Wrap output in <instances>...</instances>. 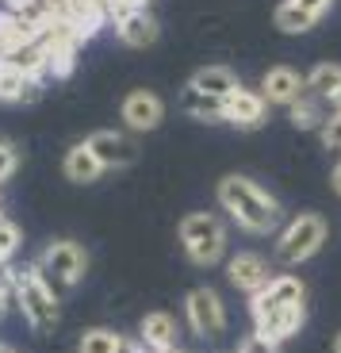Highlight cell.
<instances>
[{
	"instance_id": "4fadbf2b",
	"label": "cell",
	"mask_w": 341,
	"mask_h": 353,
	"mask_svg": "<svg viewBox=\"0 0 341 353\" xmlns=\"http://www.w3.org/2000/svg\"><path fill=\"white\" fill-rule=\"evenodd\" d=\"M303 92H307V77L299 70H291V65H272L261 77V97L269 100V104H288L291 108Z\"/></svg>"
},
{
	"instance_id": "e0dca14e",
	"label": "cell",
	"mask_w": 341,
	"mask_h": 353,
	"mask_svg": "<svg viewBox=\"0 0 341 353\" xmlns=\"http://www.w3.org/2000/svg\"><path fill=\"white\" fill-rule=\"evenodd\" d=\"M39 92H43V81L31 77V73L16 70V65L0 62V100H16V104H23V100H35Z\"/></svg>"
},
{
	"instance_id": "f1b7e54d",
	"label": "cell",
	"mask_w": 341,
	"mask_h": 353,
	"mask_svg": "<svg viewBox=\"0 0 341 353\" xmlns=\"http://www.w3.org/2000/svg\"><path fill=\"white\" fill-rule=\"evenodd\" d=\"M16 300V296H12V288H0V319L8 315V303Z\"/></svg>"
},
{
	"instance_id": "603a6c76",
	"label": "cell",
	"mask_w": 341,
	"mask_h": 353,
	"mask_svg": "<svg viewBox=\"0 0 341 353\" xmlns=\"http://www.w3.org/2000/svg\"><path fill=\"white\" fill-rule=\"evenodd\" d=\"M19 242H23V230H19L12 219H4V223H0V257L8 261V257L19 250Z\"/></svg>"
},
{
	"instance_id": "4316f807",
	"label": "cell",
	"mask_w": 341,
	"mask_h": 353,
	"mask_svg": "<svg viewBox=\"0 0 341 353\" xmlns=\"http://www.w3.org/2000/svg\"><path fill=\"white\" fill-rule=\"evenodd\" d=\"M296 4H299V8H307V12H315V16L322 19L326 12H330V4H333V0H296Z\"/></svg>"
},
{
	"instance_id": "4dcf8cb0",
	"label": "cell",
	"mask_w": 341,
	"mask_h": 353,
	"mask_svg": "<svg viewBox=\"0 0 341 353\" xmlns=\"http://www.w3.org/2000/svg\"><path fill=\"white\" fill-rule=\"evenodd\" d=\"M333 353H341V334H338V338H333Z\"/></svg>"
},
{
	"instance_id": "8992f818",
	"label": "cell",
	"mask_w": 341,
	"mask_h": 353,
	"mask_svg": "<svg viewBox=\"0 0 341 353\" xmlns=\"http://www.w3.org/2000/svg\"><path fill=\"white\" fill-rule=\"evenodd\" d=\"M12 296H16L19 315L31 323V330L46 334V330L58 327V319H61V300L54 296L50 288H46L43 281H39L35 269H23V273H16V281H12Z\"/></svg>"
},
{
	"instance_id": "6da1fadb",
	"label": "cell",
	"mask_w": 341,
	"mask_h": 353,
	"mask_svg": "<svg viewBox=\"0 0 341 353\" xmlns=\"http://www.w3.org/2000/svg\"><path fill=\"white\" fill-rule=\"evenodd\" d=\"M249 315H254V330L265 334L269 342L284 345L303 330L307 319V284L296 273H272V281L261 292L249 296Z\"/></svg>"
},
{
	"instance_id": "5bb4252c",
	"label": "cell",
	"mask_w": 341,
	"mask_h": 353,
	"mask_svg": "<svg viewBox=\"0 0 341 353\" xmlns=\"http://www.w3.org/2000/svg\"><path fill=\"white\" fill-rule=\"evenodd\" d=\"M138 342L154 353H173L176 342H180V323L169 311H149L138 323Z\"/></svg>"
},
{
	"instance_id": "7402d4cb",
	"label": "cell",
	"mask_w": 341,
	"mask_h": 353,
	"mask_svg": "<svg viewBox=\"0 0 341 353\" xmlns=\"http://www.w3.org/2000/svg\"><path fill=\"white\" fill-rule=\"evenodd\" d=\"M119 345H123V334H115L107 327H92L81 334L77 353H119Z\"/></svg>"
},
{
	"instance_id": "d6986e66",
	"label": "cell",
	"mask_w": 341,
	"mask_h": 353,
	"mask_svg": "<svg viewBox=\"0 0 341 353\" xmlns=\"http://www.w3.org/2000/svg\"><path fill=\"white\" fill-rule=\"evenodd\" d=\"M341 88V65L338 62H318L315 70L307 73V92L318 100H333Z\"/></svg>"
},
{
	"instance_id": "9a60e30c",
	"label": "cell",
	"mask_w": 341,
	"mask_h": 353,
	"mask_svg": "<svg viewBox=\"0 0 341 353\" xmlns=\"http://www.w3.org/2000/svg\"><path fill=\"white\" fill-rule=\"evenodd\" d=\"M61 169H65V176H70L73 185H92V181H100V176L107 173V169L100 165L96 154L88 150V142L70 146V150H65V158H61Z\"/></svg>"
},
{
	"instance_id": "ac0fdd59",
	"label": "cell",
	"mask_w": 341,
	"mask_h": 353,
	"mask_svg": "<svg viewBox=\"0 0 341 353\" xmlns=\"http://www.w3.org/2000/svg\"><path fill=\"white\" fill-rule=\"evenodd\" d=\"M180 104H184V112L192 115V119H200V123H223V100L219 97H207V92L188 85Z\"/></svg>"
},
{
	"instance_id": "484cf974",
	"label": "cell",
	"mask_w": 341,
	"mask_h": 353,
	"mask_svg": "<svg viewBox=\"0 0 341 353\" xmlns=\"http://www.w3.org/2000/svg\"><path fill=\"white\" fill-rule=\"evenodd\" d=\"M16 161H19L16 146H8V142H0V181H8V176H12V169H16Z\"/></svg>"
},
{
	"instance_id": "277c9868",
	"label": "cell",
	"mask_w": 341,
	"mask_h": 353,
	"mask_svg": "<svg viewBox=\"0 0 341 353\" xmlns=\"http://www.w3.org/2000/svg\"><path fill=\"white\" fill-rule=\"evenodd\" d=\"M326 234H330L326 215H318V212L291 215V219L280 227V234H276V261L288 265V269L311 261V257L326 246Z\"/></svg>"
},
{
	"instance_id": "5b68a950",
	"label": "cell",
	"mask_w": 341,
	"mask_h": 353,
	"mask_svg": "<svg viewBox=\"0 0 341 353\" xmlns=\"http://www.w3.org/2000/svg\"><path fill=\"white\" fill-rule=\"evenodd\" d=\"M180 246L188 261L211 269L227 257V223L215 212H192L180 219Z\"/></svg>"
},
{
	"instance_id": "2e32d148",
	"label": "cell",
	"mask_w": 341,
	"mask_h": 353,
	"mask_svg": "<svg viewBox=\"0 0 341 353\" xmlns=\"http://www.w3.org/2000/svg\"><path fill=\"white\" fill-rule=\"evenodd\" d=\"M188 85L200 88V92H207V97L227 100L230 92H238V88H242V81H238V73L230 70V65H203V70L192 73V81H188Z\"/></svg>"
},
{
	"instance_id": "cb8c5ba5",
	"label": "cell",
	"mask_w": 341,
	"mask_h": 353,
	"mask_svg": "<svg viewBox=\"0 0 341 353\" xmlns=\"http://www.w3.org/2000/svg\"><path fill=\"white\" fill-rule=\"evenodd\" d=\"M322 146L326 150H333V154H341V112H333V115H326V123H322Z\"/></svg>"
},
{
	"instance_id": "836d02e7",
	"label": "cell",
	"mask_w": 341,
	"mask_h": 353,
	"mask_svg": "<svg viewBox=\"0 0 341 353\" xmlns=\"http://www.w3.org/2000/svg\"><path fill=\"white\" fill-rule=\"evenodd\" d=\"M146 4H149V0H146Z\"/></svg>"
},
{
	"instance_id": "52a82bcc",
	"label": "cell",
	"mask_w": 341,
	"mask_h": 353,
	"mask_svg": "<svg viewBox=\"0 0 341 353\" xmlns=\"http://www.w3.org/2000/svg\"><path fill=\"white\" fill-rule=\"evenodd\" d=\"M184 319H188V330L196 338L211 342V338H219L227 330V303H223V296L215 288L200 284V288H192L184 296Z\"/></svg>"
},
{
	"instance_id": "d6a6232c",
	"label": "cell",
	"mask_w": 341,
	"mask_h": 353,
	"mask_svg": "<svg viewBox=\"0 0 341 353\" xmlns=\"http://www.w3.org/2000/svg\"><path fill=\"white\" fill-rule=\"evenodd\" d=\"M0 223H4V212H0Z\"/></svg>"
},
{
	"instance_id": "44dd1931",
	"label": "cell",
	"mask_w": 341,
	"mask_h": 353,
	"mask_svg": "<svg viewBox=\"0 0 341 353\" xmlns=\"http://www.w3.org/2000/svg\"><path fill=\"white\" fill-rule=\"evenodd\" d=\"M288 112H291V123H296L299 131H322V123H326L318 97H299Z\"/></svg>"
},
{
	"instance_id": "ba28073f",
	"label": "cell",
	"mask_w": 341,
	"mask_h": 353,
	"mask_svg": "<svg viewBox=\"0 0 341 353\" xmlns=\"http://www.w3.org/2000/svg\"><path fill=\"white\" fill-rule=\"evenodd\" d=\"M227 281L234 284L238 292L254 296V292H261L265 284L272 281V261L265 254H257V250H238L227 261Z\"/></svg>"
},
{
	"instance_id": "ffe728a7",
	"label": "cell",
	"mask_w": 341,
	"mask_h": 353,
	"mask_svg": "<svg viewBox=\"0 0 341 353\" xmlns=\"http://www.w3.org/2000/svg\"><path fill=\"white\" fill-rule=\"evenodd\" d=\"M315 23H318V16L299 8L296 0H284L280 8H276V27H280L284 35H303V31H311Z\"/></svg>"
},
{
	"instance_id": "8fae6325",
	"label": "cell",
	"mask_w": 341,
	"mask_h": 353,
	"mask_svg": "<svg viewBox=\"0 0 341 353\" xmlns=\"http://www.w3.org/2000/svg\"><path fill=\"white\" fill-rule=\"evenodd\" d=\"M85 142H88V150L100 158L104 169H123L138 158V142L123 131H92Z\"/></svg>"
},
{
	"instance_id": "1f68e13d",
	"label": "cell",
	"mask_w": 341,
	"mask_h": 353,
	"mask_svg": "<svg viewBox=\"0 0 341 353\" xmlns=\"http://www.w3.org/2000/svg\"><path fill=\"white\" fill-rule=\"evenodd\" d=\"M333 104H338V112H341V88H338V97H333Z\"/></svg>"
},
{
	"instance_id": "30bf717a",
	"label": "cell",
	"mask_w": 341,
	"mask_h": 353,
	"mask_svg": "<svg viewBox=\"0 0 341 353\" xmlns=\"http://www.w3.org/2000/svg\"><path fill=\"white\" fill-rule=\"evenodd\" d=\"M119 112H123V123L131 127V131L146 134L165 119V100H161L158 92H149V88H134V92L123 97Z\"/></svg>"
},
{
	"instance_id": "7c38bea8",
	"label": "cell",
	"mask_w": 341,
	"mask_h": 353,
	"mask_svg": "<svg viewBox=\"0 0 341 353\" xmlns=\"http://www.w3.org/2000/svg\"><path fill=\"white\" fill-rule=\"evenodd\" d=\"M115 35H119L123 46H131V50H146V46L158 43L161 27H158V19L149 16V8H131L115 19Z\"/></svg>"
},
{
	"instance_id": "f546056e",
	"label": "cell",
	"mask_w": 341,
	"mask_h": 353,
	"mask_svg": "<svg viewBox=\"0 0 341 353\" xmlns=\"http://www.w3.org/2000/svg\"><path fill=\"white\" fill-rule=\"evenodd\" d=\"M330 185H333V192L341 196V161H338V165H333V173H330Z\"/></svg>"
},
{
	"instance_id": "3957f363",
	"label": "cell",
	"mask_w": 341,
	"mask_h": 353,
	"mask_svg": "<svg viewBox=\"0 0 341 353\" xmlns=\"http://www.w3.org/2000/svg\"><path fill=\"white\" fill-rule=\"evenodd\" d=\"M31 269H35L39 281H43L46 288H50L54 296L61 300L70 288H77V284L85 281L88 254H85V246H81V242H73V239H54V242H46L43 257H39Z\"/></svg>"
},
{
	"instance_id": "7a4b0ae2",
	"label": "cell",
	"mask_w": 341,
	"mask_h": 353,
	"mask_svg": "<svg viewBox=\"0 0 341 353\" xmlns=\"http://www.w3.org/2000/svg\"><path fill=\"white\" fill-rule=\"evenodd\" d=\"M219 203L245 234H272V230H280V219H284L280 200L265 185H257L254 176L227 173L219 181Z\"/></svg>"
},
{
	"instance_id": "9c48e42d",
	"label": "cell",
	"mask_w": 341,
	"mask_h": 353,
	"mask_svg": "<svg viewBox=\"0 0 341 353\" xmlns=\"http://www.w3.org/2000/svg\"><path fill=\"white\" fill-rule=\"evenodd\" d=\"M269 108L272 104L261 97V92L238 88V92H230V97L223 100V123L242 127V131H254V127H261L265 119H269Z\"/></svg>"
},
{
	"instance_id": "d4e9b609",
	"label": "cell",
	"mask_w": 341,
	"mask_h": 353,
	"mask_svg": "<svg viewBox=\"0 0 341 353\" xmlns=\"http://www.w3.org/2000/svg\"><path fill=\"white\" fill-rule=\"evenodd\" d=\"M234 353H280V345L269 342L265 334H257V330H254V334H245L242 342H238V350H234Z\"/></svg>"
},
{
	"instance_id": "83f0119b",
	"label": "cell",
	"mask_w": 341,
	"mask_h": 353,
	"mask_svg": "<svg viewBox=\"0 0 341 353\" xmlns=\"http://www.w3.org/2000/svg\"><path fill=\"white\" fill-rule=\"evenodd\" d=\"M119 353H154V350H146V345H142V342H131V338H123Z\"/></svg>"
}]
</instances>
